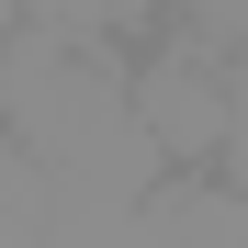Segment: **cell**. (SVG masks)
I'll list each match as a JSON object with an SVG mask.
<instances>
[{
	"mask_svg": "<svg viewBox=\"0 0 248 248\" xmlns=\"http://www.w3.org/2000/svg\"><path fill=\"white\" fill-rule=\"evenodd\" d=\"M0 124H12V147H23L68 203H147L158 181H170V158H158L147 113H136V68H113L102 34L57 23L46 0L12 23Z\"/></svg>",
	"mask_w": 248,
	"mask_h": 248,
	"instance_id": "1",
	"label": "cell"
},
{
	"mask_svg": "<svg viewBox=\"0 0 248 248\" xmlns=\"http://www.w3.org/2000/svg\"><path fill=\"white\" fill-rule=\"evenodd\" d=\"M215 181H237V192H248V57L226 68V158H215Z\"/></svg>",
	"mask_w": 248,
	"mask_h": 248,
	"instance_id": "3",
	"label": "cell"
},
{
	"mask_svg": "<svg viewBox=\"0 0 248 248\" xmlns=\"http://www.w3.org/2000/svg\"><path fill=\"white\" fill-rule=\"evenodd\" d=\"M226 68L203 34H170L158 57H136V113H147V136L170 170H215L226 158Z\"/></svg>",
	"mask_w": 248,
	"mask_h": 248,
	"instance_id": "2",
	"label": "cell"
}]
</instances>
